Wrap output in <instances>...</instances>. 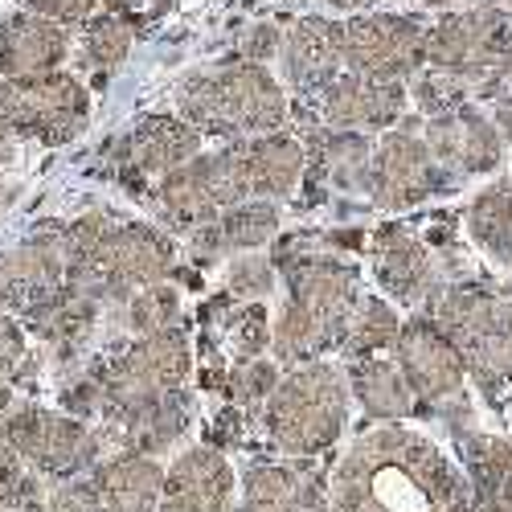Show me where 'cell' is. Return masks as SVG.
Returning <instances> with one entry per match:
<instances>
[{
    "mask_svg": "<svg viewBox=\"0 0 512 512\" xmlns=\"http://www.w3.org/2000/svg\"><path fill=\"white\" fill-rule=\"evenodd\" d=\"M41 512H99V500H95L91 480L78 476V480L58 484V488L46 496V508H41Z\"/></svg>",
    "mask_w": 512,
    "mask_h": 512,
    "instance_id": "b9f144b4",
    "label": "cell"
},
{
    "mask_svg": "<svg viewBox=\"0 0 512 512\" xmlns=\"http://www.w3.org/2000/svg\"><path fill=\"white\" fill-rule=\"evenodd\" d=\"M394 365L406 377L414 402L439 406V410L463 402L467 369H463L455 345L447 340V332L431 316H414L402 324V332L394 340Z\"/></svg>",
    "mask_w": 512,
    "mask_h": 512,
    "instance_id": "4fadbf2b",
    "label": "cell"
},
{
    "mask_svg": "<svg viewBox=\"0 0 512 512\" xmlns=\"http://www.w3.org/2000/svg\"><path fill=\"white\" fill-rule=\"evenodd\" d=\"M21 9L66 29V25H87L99 9V0H21Z\"/></svg>",
    "mask_w": 512,
    "mask_h": 512,
    "instance_id": "60d3db41",
    "label": "cell"
},
{
    "mask_svg": "<svg viewBox=\"0 0 512 512\" xmlns=\"http://www.w3.org/2000/svg\"><path fill=\"white\" fill-rule=\"evenodd\" d=\"M70 33L46 17L13 13L0 21V78H37L62 70Z\"/></svg>",
    "mask_w": 512,
    "mask_h": 512,
    "instance_id": "603a6c76",
    "label": "cell"
},
{
    "mask_svg": "<svg viewBox=\"0 0 512 512\" xmlns=\"http://www.w3.org/2000/svg\"><path fill=\"white\" fill-rule=\"evenodd\" d=\"M414 103H418V111L426 119H431V115H443V111H451L459 103H472V95H467L463 82H455V78H447L439 70H426L422 66L414 74Z\"/></svg>",
    "mask_w": 512,
    "mask_h": 512,
    "instance_id": "74e56055",
    "label": "cell"
},
{
    "mask_svg": "<svg viewBox=\"0 0 512 512\" xmlns=\"http://www.w3.org/2000/svg\"><path fill=\"white\" fill-rule=\"evenodd\" d=\"M308 168L304 177L312 181H324V185H336L345 193H365L369 189V160H373V144L369 136H357V132H336V127H324L308 115Z\"/></svg>",
    "mask_w": 512,
    "mask_h": 512,
    "instance_id": "484cf974",
    "label": "cell"
},
{
    "mask_svg": "<svg viewBox=\"0 0 512 512\" xmlns=\"http://www.w3.org/2000/svg\"><path fill=\"white\" fill-rule=\"evenodd\" d=\"M463 476H467V488H472L476 512H512V439L467 435Z\"/></svg>",
    "mask_w": 512,
    "mask_h": 512,
    "instance_id": "f1b7e54d",
    "label": "cell"
},
{
    "mask_svg": "<svg viewBox=\"0 0 512 512\" xmlns=\"http://www.w3.org/2000/svg\"><path fill=\"white\" fill-rule=\"evenodd\" d=\"M0 283L13 295V312L21 316L33 300L66 283V238L62 226L29 234L21 246L0 254Z\"/></svg>",
    "mask_w": 512,
    "mask_h": 512,
    "instance_id": "ffe728a7",
    "label": "cell"
},
{
    "mask_svg": "<svg viewBox=\"0 0 512 512\" xmlns=\"http://www.w3.org/2000/svg\"><path fill=\"white\" fill-rule=\"evenodd\" d=\"M152 201H156V213L168 230L193 234L205 222L218 218V213H226L242 201H254V197H250V185L242 173L238 148L222 144L218 152H201L189 164H181L177 173L156 181Z\"/></svg>",
    "mask_w": 512,
    "mask_h": 512,
    "instance_id": "9c48e42d",
    "label": "cell"
},
{
    "mask_svg": "<svg viewBox=\"0 0 512 512\" xmlns=\"http://www.w3.org/2000/svg\"><path fill=\"white\" fill-rule=\"evenodd\" d=\"M492 123L504 144H512V95L508 99H496V111H492Z\"/></svg>",
    "mask_w": 512,
    "mask_h": 512,
    "instance_id": "f6af8a7d",
    "label": "cell"
},
{
    "mask_svg": "<svg viewBox=\"0 0 512 512\" xmlns=\"http://www.w3.org/2000/svg\"><path fill=\"white\" fill-rule=\"evenodd\" d=\"M279 365L275 361H242V365H234L230 369V377H226V398L234 402V406H267V398L275 394V386H279Z\"/></svg>",
    "mask_w": 512,
    "mask_h": 512,
    "instance_id": "8d00e7d4",
    "label": "cell"
},
{
    "mask_svg": "<svg viewBox=\"0 0 512 512\" xmlns=\"http://www.w3.org/2000/svg\"><path fill=\"white\" fill-rule=\"evenodd\" d=\"M455 185L459 181L443 173L439 160L431 156V148H426V140L414 127H394V132L381 136V144H373L365 193L381 209H414Z\"/></svg>",
    "mask_w": 512,
    "mask_h": 512,
    "instance_id": "7c38bea8",
    "label": "cell"
},
{
    "mask_svg": "<svg viewBox=\"0 0 512 512\" xmlns=\"http://www.w3.org/2000/svg\"><path fill=\"white\" fill-rule=\"evenodd\" d=\"M332 512H476L463 467L406 422H381L340 455Z\"/></svg>",
    "mask_w": 512,
    "mask_h": 512,
    "instance_id": "6da1fadb",
    "label": "cell"
},
{
    "mask_svg": "<svg viewBox=\"0 0 512 512\" xmlns=\"http://www.w3.org/2000/svg\"><path fill=\"white\" fill-rule=\"evenodd\" d=\"M136 29L127 25L119 13H103L87 21V33H82V66H91L99 78H107L132 50Z\"/></svg>",
    "mask_w": 512,
    "mask_h": 512,
    "instance_id": "d6a6232c",
    "label": "cell"
},
{
    "mask_svg": "<svg viewBox=\"0 0 512 512\" xmlns=\"http://www.w3.org/2000/svg\"><path fill=\"white\" fill-rule=\"evenodd\" d=\"M512 95V50L504 54V62H500V70H496V78H492V87H488V99L496 103V99H508Z\"/></svg>",
    "mask_w": 512,
    "mask_h": 512,
    "instance_id": "ee69618b",
    "label": "cell"
},
{
    "mask_svg": "<svg viewBox=\"0 0 512 512\" xmlns=\"http://www.w3.org/2000/svg\"><path fill=\"white\" fill-rule=\"evenodd\" d=\"M431 320L447 332L484 398L496 402L512 390V287L492 279L447 283L431 304Z\"/></svg>",
    "mask_w": 512,
    "mask_h": 512,
    "instance_id": "3957f363",
    "label": "cell"
},
{
    "mask_svg": "<svg viewBox=\"0 0 512 512\" xmlns=\"http://www.w3.org/2000/svg\"><path fill=\"white\" fill-rule=\"evenodd\" d=\"M312 119L324 127H336V132H390V127L406 115V87L402 82H381V78H365L353 70H340L324 91H316L312 99Z\"/></svg>",
    "mask_w": 512,
    "mask_h": 512,
    "instance_id": "5bb4252c",
    "label": "cell"
},
{
    "mask_svg": "<svg viewBox=\"0 0 512 512\" xmlns=\"http://www.w3.org/2000/svg\"><path fill=\"white\" fill-rule=\"evenodd\" d=\"M41 508H46V500H41V504H17V508H9V512H41Z\"/></svg>",
    "mask_w": 512,
    "mask_h": 512,
    "instance_id": "f907efd6",
    "label": "cell"
},
{
    "mask_svg": "<svg viewBox=\"0 0 512 512\" xmlns=\"http://www.w3.org/2000/svg\"><path fill=\"white\" fill-rule=\"evenodd\" d=\"M422 140L431 148V156L439 160L443 173L455 181L492 173V168L504 164V140L496 132V123L488 115H480L476 103H459L443 115H431L422 127Z\"/></svg>",
    "mask_w": 512,
    "mask_h": 512,
    "instance_id": "2e32d148",
    "label": "cell"
},
{
    "mask_svg": "<svg viewBox=\"0 0 512 512\" xmlns=\"http://www.w3.org/2000/svg\"><path fill=\"white\" fill-rule=\"evenodd\" d=\"M328 5H336V9H365V5H373V0H328Z\"/></svg>",
    "mask_w": 512,
    "mask_h": 512,
    "instance_id": "c3c4849f",
    "label": "cell"
},
{
    "mask_svg": "<svg viewBox=\"0 0 512 512\" xmlns=\"http://www.w3.org/2000/svg\"><path fill=\"white\" fill-rule=\"evenodd\" d=\"M275 263H271V254H259V250H250V254H238V259H230L226 267V291L234 295V300L242 304H259L267 300V295L275 291Z\"/></svg>",
    "mask_w": 512,
    "mask_h": 512,
    "instance_id": "d590c367",
    "label": "cell"
},
{
    "mask_svg": "<svg viewBox=\"0 0 512 512\" xmlns=\"http://www.w3.org/2000/svg\"><path fill=\"white\" fill-rule=\"evenodd\" d=\"M345 377H349L353 402H357L369 418H377V422H406V418L414 414V394H410L406 377L398 373L394 361H386V357L349 361Z\"/></svg>",
    "mask_w": 512,
    "mask_h": 512,
    "instance_id": "f546056e",
    "label": "cell"
},
{
    "mask_svg": "<svg viewBox=\"0 0 512 512\" xmlns=\"http://www.w3.org/2000/svg\"><path fill=\"white\" fill-rule=\"evenodd\" d=\"M426 66V25L414 13H357L345 21V70L402 82Z\"/></svg>",
    "mask_w": 512,
    "mask_h": 512,
    "instance_id": "8fae6325",
    "label": "cell"
},
{
    "mask_svg": "<svg viewBox=\"0 0 512 512\" xmlns=\"http://www.w3.org/2000/svg\"><path fill=\"white\" fill-rule=\"evenodd\" d=\"M283 50V33L275 25H254L242 41V62H254V66H263L271 58H279Z\"/></svg>",
    "mask_w": 512,
    "mask_h": 512,
    "instance_id": "7bdbcfd3",
    "label": "cell"
},
{
    "mask_svg": "<svg viewBox=\"0 0 512 512\" xmlns=\"http://www.w3.org/2000/svg\"><path fill=\"white\" fill-rule=\"evenodd\" d=\"M189 369H193V349H189L185 328L136 336L132 345L119 349L111 361L91 369L99 390H103V418L115 422L119 414L136 410L152 398L185 390Z\"/></svg>",
    "mask_w": 512,
    "mask_h": 512,
    "instance_id": "ba28073f",
    "label": "cell"
},
{
    "mask_svg": "<svg viewBox=\"0 0 512 512\" xmlns=\"http://www.w3.org/2000/svg\"><path fill=\"white\" fill-rule=\"evenodd\" d=\"M0 443H5L37 480H78L103 459V435L91 431L82 418L46 410V406H17L5 426H0Z\"/></svg>",
    "mask_w": 512,
    "mask_h": 512,
    "instance_id": "52a82bcc",
    "label": "cell"
},
{
    "mask_svg": "<svg viewBox=\"0 0 512 512\" xmlns=\"http://www.w3.org/2000/svg\"><path fill=\"white\" fill-rule=\"evenodd\" d=\"M0 312H13V295H9L5 283H0Z\"/></svg>",
    "mask_w": 512,
    "mask_h": 512,
    "instance_id": "681fc988",
    "label": "cell"
},
{
    "mask_svg": "<svg viewBox=\"0 0 512 512\" xmlns=\"http://www.w3.org/2000/svg\"><path fill=\"white\" fill-rule=\"evenodd\" d=\"M512 50V17L500 5H472L426 29V70L463 82L467 95L488 99V87Z\"/></svg>",
    "mask_w": 512,
    "mask_h": 512,
    "instance_id": "8992f818",
    "label": "cell"
},
{
    "mask_svg": "<svg viewBox=\"0 0 512 512\" xmlns=\"http://www.w3.org/2000/svg\"><path fill=\"white\" fill-rule=\"evenodd\" d=\"M29 361V332L17 316L0 312V377H21V365Z\"/></svg>",
    "mask_w": 512,
    "mask_h": 512,
    "instance_id": "ab89813d",
    "label": "cell"
},
{
    "mask_svg": "<svg viewBox=\"0 0 512 512\" xmlns=\"http://www.w3.org/2000/svg\"><path fill=\"white\" fill-rule=\"evenodd\" d=\"M87 480L95 488L99 512H160V484H164L160 459L115 451L91 467Z\"/></svg>",
    "mask_w": 512,
    "mask_h": 512,
    "instance_id": "d4e9b609",
    "label": "cell"
},
{
    "mask_svg": "<svg viewBox=\"0 0 512 512\" xmlns=\"http://www.w3.org/2000/svg\"><path fill=\"white\" fill-rule=\"evenodd\" d=\"M17 410V398H13V381L0 377V426H5V418Z\"/></svg>",
    "mask_w": 512,
    "mask_h": 512,
    "instance_id": "bcb514c9",
    "label": "cell"
},
{
    "mask_svg": "<svg viewBox=\"0 0 512 512\" xmlns=\"http://www.w3.org/2000/svg\"><path fill=\"white\" fill-rule=\"evenodd\" d=\"M373 279L394 304H406V308L435 304V295L443 291L431 246L410 226H398V222L381 226L373 234Z\"/></svg>",
    "mask_w": 512,
    "mask_h": 512,
    "instance_id": "e0dca14e",
    "label": "cell"
},
{
    "mask_svg": "<svg viewBox=\"0 0 512 512\" xmlns=\"http://www.w3.org/2000/svg\"><path fill=\"white\" fill-rule=\"evenodd\" d=\"M0 197H5V177H0Z\"/></svg>",
    "mask_w": 512,
    "mask_h": 512,
    "instance_id": "816d5d0a",
    "label": "cell"
},
{
    "mask_svg": "<svg viewBox=\"0 0 512 512\" xmlns=\"http://www.w3.org/2000/svg\"><path fill=\"white\" fill-rule=\"evenodd\" d=\"M37 500H46L41 496V480L0 443V504L13 508V504H37Z\"/></svg>",
    "mask_w": 512,
    "mask_h": 512,
    "instance_id": "f35d334b",
    "label": "cell"
},
{
    "mask_svg": "<svg viewBox=\"0 0 512 512\" xmlns=\"http://www.w3.org/2000/svg\"><path fill=\"white\" fill-rule=\"evenodd\" d=\"M91 119L87 82L54 70L37 78H0V132L37 140V144H70Z\"/></svg>",
    "mask_w": 512,
    "mask_h": 512,
    "instance_id": "30bf717a",
    "label": "cell"
},
{
    "mask_svg": "<svg viewBox=\"0 0 512 512\" xmlns=\"http://www.w3.org/2000/svg\"><path fill=\"white\" fill-rule=\"evenodd\" d=\"M115 156V177L127 185H156L181 164L201 156V136L177 115H148L119 144L107 148Z\"/></svg>",
    "mask_w": 512,
    "mask_h": 512,
    "instance_id": "9a60e30c",
    "label": "cell"
},
{
    "mask_svg": "<svg viewBox=\"0 0 512 512\" xmlns=\"http://www.w3.org/2000/svg\"><path fill=\"white\" fill-rule=\"evenodd\" d=\"M467 234L492 263L512 267V177L492 181L467 205Z\"/></svg>",
    "mask_w": 512,
    "mask_h": 512,
    "instance_id": "4dcf8cb0",
    "label": "cell"
},
{
    "mask_svg": "<svg viewBox=\"0 0 512 512\" xmlns=\"http://www.w3.org/2000/svg\"><path fill=\"white\" fill-rule=\"evenodd\" d=\"M496 5H508V9H512V0H496Z\"/></svg>",
    "mask_w": 512,
    "mask_h": 512,
    "instance_id": "f5cc1de1",
    "label": "cell"
},
{
    "mask_svg": "<svg viewBox=\"0 0 512 512\" xmlns=\"http://www.w3.org/2000/svg\"><path fill=\"white\" fill-rule=\"evenodd\" d=\"M422 5H426V9H455V13H459V9L480 5V0H422Z\"/></svg>",
    "mask_w": 512,
    "mask_h": 512,
    "instance_id": "7dc6e473",
    "label": "cell"
},
{
    "mask_svg": "<svg viewBox=\"0 0 512 512\" xmlns=\"http://www.w3.org/2000/svg\"><path fill=\"white\" fill-rule=\"evenodd\" d=\"M123 308H127V328H132L136 336H156V332L181 328V291L173 283L144 287Z\"/></svg>",
    "mask_w": 512,
    "mask_h": 512,
    "instance_id": "836d02e7",
    "label": "cell"
},
{
    "mask_svg": "<svg viewBox=\"0 0 512 512\" xmlns=\"http://www.w3.org/2000/svg\"><path fill=\"white\" fill-rule=\"evenodd\" d=\"M287 95L267 66L230 62L218 70H197L181 87V119L205 140L242 144L279 132L287 123Z\"/></svg>",
    "mask_w": 512,
    "mask_h": 512,
    "instance_id": "277c9868",
    "label": "cell"
},
{
    "mask_svg": "<svg viewBox=\"0 0 512 512\" xmlns=\"http://www.w3.org/2000/svg\"><path fill=\"white\" fill-rule=\"evenodd\" d=\"M234 148H238V160H242V173H246V185H250L254 201H283V197H291L295 189H300L304 168H308L300 136H291L279 127V132L242 140Z\"/></svg>",
    "mask_w": 512,
    "mask_h": 512,
    "instance_id": "cb8c5ba5",
    "label": "cell"
},
{
    "mask_svg": "<svg viewBox=\"0 0 512 512\" xmlns=\"http://www.w3.org/2000/svg\"><path fill=\"white\" fill-rule=\"evenodd\" d=\"M279 238V205L275 201H242L213 222L189 234V254L197 263H218V259H238L267 242Z\"/></svg>",
    "mask_w": 512,
    "mask_h": 512,
    "instance_id": "44dd1931",
    "label": "cell"
},
{
    "mask_svg": "<svg viewBox=\"0 0 512 512\" xmlns=\"http://www.w3.org/2000/svg\"><path fill=\"white\" fill-rule=\"evenodd\" d=\"M279 66H283V82L295 95L312 99L316 91H324L345 70V21H328V17L295 21L291 33L283 37Z\"/></svg>",
    "mask_w": 512,
    "mask_h": 512,
    "instance_id": "d6986e66",
    "label": "cell"
},
{
    "mask_svg": "<svg viewBox=\"0 0 512 512\" xmlns=\"http://www.w3.org/2000/svg\"><path fill=\"white\" fill-rule=\"evenodd\" d=\"M37 504H41V500H37ZM13 508H17V504H13ZM0 512H9V508H5V504H0Z\"/></svg>",
    "mask_w": 512,
    "mask_h": 512,
    "instance_id": "db71d44e",
    "label": "cell"
},
{
    "mask_svg": "<svg viewBox=\"0 0 512 512\" xmlns=\"http://www.w3.org/2000/svg\"><path fill=\"white\" fill-rule=\"evenodd\" d=\"M398 332H402V320H398L394 304L381 300V295H361L353 316H349L345 340H340V353H345L349 361L386 357V349H394Z\"/></svg>",
    "mask_w": 512,
    "mask_h": 512,
    "instance_id": "1f68e13d",
    "label": "cell"
},
{
    "mask_svg": "<svg viewBox=\"0 0 512 512\" xmlns=\"http://www.w3.org/2000/svg\"><path fill=\"white\" fill-rule=\"evenodd\" d=\"M279 275H283L287 300L271 324L275 365L300 369V365L324 361L328 349H340L349 316L361 300L357 267L316 242L295 263H287Z\"/></svg>",
    "mask_w": 512,
    "mask_h": 512,
    "instance_id": "7a4b0ae2",
    "label": "cell"
},
{
    "mask_svg": "<svg viewBox=\"0 0 512 512\" xmlns=\"http://www.w3.org/2000/svg\"><path fill=\"white\" fill-rule=\"evenodd\" d=\"M222 340L234 353V365L259 361L271 349V316L263 304H238L234 312L222 316Z\"/></svg>",
    "mask_w": 512,
    "mask_h": 512,
    "instance_id": "e575fe53",
    "label": "cell"
},
{
    "mask_svg": "<svg viewBox=\"0 0 512 512\" xmlns=\"http://www.w3.org/2000/svg\"><path fill=\"white\" fill-rule=\"evenodd\" d=\"M349 377L332 361H312L279 377L263 406V431L275 451L291 459H312L340 443L349 426Z\"/></svg>",
    "mask_w": 512,
    "mask_h": 512,
    "instance_id": "5b68a950",
    "label": "cell"
},
{
    "mask_svg": "<svg viewBox=\"0 0 512 512\" xmlns=\"http://www.w3.org/2000/svg\"><path fill=\"white\" fill-rule=\"evenodd\" d=\"M189 422H193V398H189V390H173V394L152 398V402H144L136 410L119 414L107 426L119 435L123 451H136V455L156 459L160 451L177 447L185 439Z\"/></svg>",
    "mask_w": 512,
    "mask_h": 512,
    "instance_id": "83f0119b",
    "label": "cell"
},
{
    "mask_svg": "<svg viewBox=\"0 0 512 512\" xmlns=\"http://www.w3.org/2000/svg\"><path fill=\"white\" fill-rule=\"evenodd\" d=\"M238 512H332L328 488L304 463H254L242 476Z\"/></svg>",
    "mask_w": 512,
    "mask_h": 512,
    "instance_id": "7402d4cb",
    "label": "cell"
},
{
    "mask_svg": "<svg viewBox=\"0 0 512 512\" xmlns=\"http://www.w3.org/2000/svg\"><path fill=\"white\" fill-rule=\"evenodd\" d=\"M238 476L218 447H185L164 467L160 512H234Z\"/></svg>",
    "mask_w": 512,
    "mask_h": 512,
    "instance_id": "ac0fdd59",
    "label": "cell"
},
{
    "mask_svg": "<svg viewBox=\"0 0 512 512\" xmlns=\"http://www.w3.org/2000/svg\"><path fill=\"white\" fill-rule=\"evenodd\" d=\"M99 308L103 304H95L87 291H78L74 283H62L41 295V300H33L17 320L25 324V332L46 340L50 349L74 353L78 345H87V336L99 320Z\"/></svg>",
    "mask_w": 512,
    "mask_h": 512,
    "instance_id": "4316f807",
    "label": "cell"
}]
</instances>
